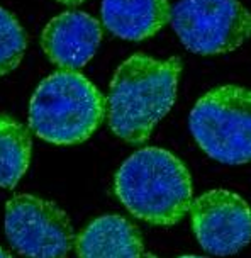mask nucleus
<instances>
[{
    "instance_id": "f257e3e1",
    "label": "nucleus",
    "mask_w": 251,
    "mask_h": 258,
    "mask_svg": "<svg viewBox=\"0 0 251 258\" xmlns=\"http://www.w3.org/2000/svg\"><path fill=\"white\" fill-rule=\"evenodd\" d=\"M179 56L156 59L134 53L117 67L107 97L109 127L129 145H141L177 100Z\"/></svg>"
},
{
    "instance_id": "f03ea898",
    "label": "nucleus",
    "mask_w": 251,
    "mask_h": 258,
    "mask_svg": "<svg viewBox=\"0 0 251 258\" xmlns=\"http://www.w3.org/2000/svg\"><path fill=\"white\" fill-rule=\"evenodd\" d=\"M114 190L132 216L154 226L180 223L194 194L184 161L154 146L136 151L121 165Z\"/></svg>"
},
{
    "instance_id": "7ed1b4c3",
    "label": "nucleus",
    "mask_w": 251,
    "mask_h": 258,
    "mask_svg": "<svg viewBox=\"0 0 251 258\" xmlns=\"http://www.w3.org/2000/svg\"><path fill=\"white\" fill-rule=\"evenodd\" d=\"M106 114V99L89 78L78 72L58 70L31 97L29 127L51 145H80L97 131Z\"/></svg>"
},
{
    "instance_id": "20e7f679",
    "label": "nucleus",
    "mask_w": 251,
    "mask_h": 258,
    "mask_svg": "<svg viewBox=\"0 0 251 258\" xmlns=\"http://www.w3.org/2000/svg\"><path fill=\"white\" fill-rule=\"evenodd\" d=\"M251 95L241 85L209 90L190 110L189 127L197 145L216 161L244 165L251 158Z\"/></svg>"
},
{
    "instance_id": "39448f33",
    "label": "nucleus",
    "mask_w": 251,
    "mask_h": 258,
    "mask_svg": "<svg viewBox=\"0 0 251 258\" xmlns=\"http://www.w3.org/2000/svg\"><path fill=\"white\" fill-rule=\"evenodd\" d=\"M170 22L185 48L204 56L234 51L251 32V16L239 0H180Z\"/></svg>"
},
{
    "instance_id": "423d86ee",
    "label": "nucleus",
    "mask_w": 251,
    "mask_h": 258,
    "mask_svg": "<svg viewBox=\"0 0 251 258\" xmlns=\"http://www.w3.org/2000/svg\"><path fill=\"white\" fill-rule=\"evenodd\" d=\"M6 234L27 258H66L75 243L68 214L33 194L14 196L6 204Z\"/></svg>"
},
{
    "instance_id": "0eeeda50",
    "label": "nucleus",
    "mask_w": 251,
    "mask_h": 258,
    "mask_svg": "<svg viewBox=\"0 0 251 258\" xmlns=\"http://www.w3.org/2000/svg\"><path fill=\"white\" fill-rule=\"evenodd\" d=\"M189 213L195 238L212 255H234L249 243L251 213L238 194L214 188L192 201Z\"/></svg>"
},
{
    "instance_id": "6e6552de",
    "label": "nucleus",
    "mask_w": 251,
    "mask_h": 258,
    "mask_svg": "<svg viewBox=\"0 0 251 258\" xmlns=\"http://www.w3.org/2000/svg\"><path fill=\"white\" fill-rule=\"evenodd\" d=\"M102 41V27L85 12H63L51 19L41 34V48L49 61L61 70L83 68Z\"/></svg>"
},
{
    "instance_id": "1a4fd4ad",
    "label": "nucleus",
    "mask_w": 251,
    "mask_h": 258,
    "mask_svg": "<svg viewBox=\"0 0 251 258\" xmlns=\"http://www.w3.org/2000/svg\"><path fill=\"white\" fill-rule=\"evenodd\" d=\"M78 258H143L139 229L116 214L100 216L75 236Z\"/></svg>"
},
{
    "instance_id": "9d476101",
    "label": "nucleus",
    "mask_w": 251,
    "mask_h": 258,
    "mask_svg": "<svg viewBox=\"0 0 251 258\" xmlns=\"http://www.w3.org/2000/svg\"><path fill=\"white\" fill-rule=\"evenodd\" d=\"M100 12L106 29L127 41L151 38L172 17L168 0H102Z\"/></svg>"
},
{
    "instance_id": "9b49d317",
    "label": "nucleus",
    "mask_w": 251,
    "mask_h": 258,
    "mask_svg": "<svg viewBox=\"0 0 251 258\" xmlns=\"http://www.w3.org/2000/svg\"><path fill=\"white\" fill-rule=\"evenodd\" d=\"M29 129L9 114H0V187L14 188L31 161Z\"/></svg>"
},
{
    "instance_id": "f8f14e48",
    "label": "nucleus",
    "mask_w": 251,
    "mask_h": 258,
    "mask_svg": "<svg viewBox=\"0 0 251 258\" xmlns=\"http://www.w3.org/2000/svg\"><path fill=\"white\" fill-rule=\"evenodd\" d=\"M26 48V31L11 12L0 7V77L19 67Z\"/></svg>"
},
{
    "instance_id": "ddd939ff",
    "label": "nucleus",
    "mask_w": 251,
    "mask_h": 258,
    "mask_svg": "<svg viewBox=\"0 0 251 258\" xmlns=\"http://www.w3.org/2000/svg\"><path fill=\"white\" fill-rule=\"evenodd\" d=\"M56 2L65 4V6H70V7H75V6H80V4H83L85 0H56Z\"/></svg>"
},
{
    "instance_id": "4468645a",
    "label": "nucleus",
    "mask_w": 251,
    "mask_h": 258,
    "mask_svg": "<svg viewBox=\"0 0 251 258\" xmlns=\"http://www.w3.org/2000/svg\"><path fill=\"white\" fill-rule=\"evenodd\" d=\"M0 258H11V255H9V253L4 250L2 246H0Z\"/></svg>"
},
{
    "instance_id": "2eb2a0df",
    "label": "nucleus",
    "mask_w": 251,
    "mask_h": 258,
    "mask_svg": "<svg viewBox=\"0 0 251 258\" xmlns=\"http://www.w3.org/2000/svg\"><path fill=\"white\" fill-rule=\"evenodd\" d=\"M148 258H154V256L149 255ZM179 258H205V256H197V255H185V256H179Z\"/></svg>"
}]
</instances>
